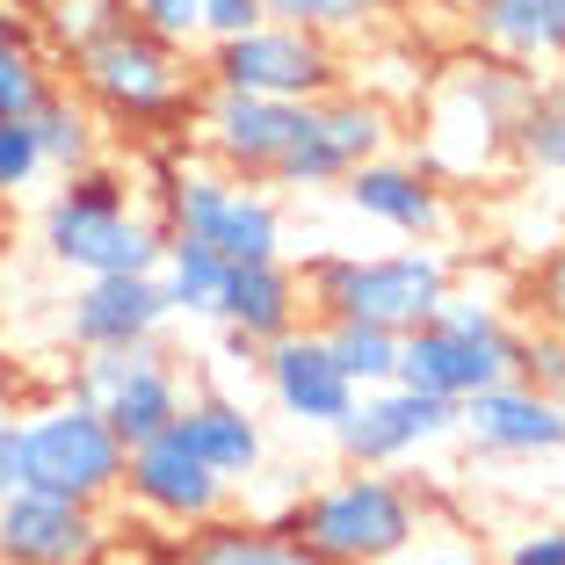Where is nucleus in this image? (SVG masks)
<instances>
[{"label": "nucleus", "mask_w": 565, "mask_h": 565, "mask_svg": "<svg viewBox=\"0 0 565 565\" xmlns=\"http://www.w3.org/2000/svg\"><path fill=\"white\" fill-rule=\"evenodd\" d=\"M449 282H457L449 254L435 239H420V247H392V254H327V262L305 268V298L327 319H370V327L406 333L420 319H435Z\"/></svg>", "instance_id": "1"}, {"label": "nucleus", "mask_w": 565, "mask_h": 565, "mask_svg": "<svg viewBox=\"0 0 565 565\" xmlns=\"http://www.w3.org/2000/svg\"><path fill=\"white\" fill-rule=\"evenodd\" d=\"M44 247L73 276H152L167 247V225H152L146 211L124 203V189L95 167L66 174V196L44 203Z\"/></svg>", "instance_id": "2"}, {"label": "nucleus", "mask_w": 565, "mask_h": 565, "mask_svg": "<svg viewBox=\"0 0 565 565\" xmlns=\"http://www.w3.org/2000/svg\"><path fill=\"white\" fill-rule=\"evenodd\" d=\"M15 486L81 500V508H102L109 493H124V443H117V428H109L81 392L58 399V406H44V414H30V420H15Z\"/></svg>", "instance_id": "3"}, {"label": "nucleus", "mask_w": 565, "mask_h": 565, "mask_svg": "<svg viewBox=\"0 0 565 565\" xmlns=\"http://www.w3.org/2000/svg\"><path fill=\"white\" fill-rule=\"evenodd\" d=\"M298 536L333 565H377L420 536V500L399 471H349L298 508Z\"/></svg>", "instance_id": "4"}, {"label": "nucleus", "mask_w": 565, "mask_h": 565, "mask_svg": "<svg viewBox=\"0 0 565 565\" xmlns=\"http://www.w3.org/2000/svg\"><path fill=\"white\" fill-rule=\"evenodd\" d=\"M73 73H81V95L102 102L109 117L124 124H174L189 109V73H182V51L152 36L146 22H109L102 36H87L73 51Z\"/></svg>", "instance_id": "5"}, {"label": "nucleus", "mask_w": 565, "mask_h": 565, "mask_svg": "<svg viewBox=\"0 0 565 565\" xmlns=\"http://www.w3.org/2000/svg\"><path fill=\"white\" fill-rule=\"evenodd\" d=\"M87 406H95L117 443H152V435L174 428L182 414V377L160 355V341H131V349H81V377H73Z\"/></svg>", "instance_id": "6"}, {"label": "nucleus", "mask_w": 565, "mask_h": 565, "mask_svg": "<svg viewBox=\"0 0 565 565\" xmlns=\"http://www.w3.org/2000/svg\"><path fill=\"white\" fill-rule=\"evenodd\" d=\"M327 435H333V449H341L355 471H399L406 457H420V449H435V443L457 435V406L392 377V384L355 392L349 414L333 420Z\"/></svg>", "instance_id": "7"}, {"label": "nucleus", "mask_w": 565, "mask_h": 565, "mask_svg": "<svg viewBox=\"0 0 565 565\" xmlns=\"http://www.w3.org/2000/svg\"><path fill=\"white\" fill-rule=\"evenodd\" d=\"M211 87H239V95H276V102H319L341 87V58L327 36L290 30V22H254L247 36L211 44Z\"/></svg>", "instance_id": "8"}, {"label": "nucleus", "mask_w": 565, "mask_h": 565, "mask_svg": "<svg viewBox=\"0 0 565 565\" xmlns=\"http://www.w3.org/2000/svg\"><path fill=\"white\" fill-rule=\"evenodd\" d=\"M392 152V109L377 95H349V87H327L319 102H305V131L298 146L276 160L268 182L276 189H333L349 167Z\"/></svg>", "instance_id": "9"}, {"label": "nucleus", "mask_w": 565, "mask_h": 565, "mask_svg": "<svg viewBox=\"0 0 565 565\" xmlns=\"http://www.w3.org/2000/svg\"><path fill=\"white\" fill-rule=\"evenodd\" d=\"M167 233L203 239L225 262H276L282 254V211L254 182L225 174V167H189L174 182V225Z\"/></svg>", "instance_id": "10"}, {"label": "nucleus", "mask_w": 565, "mask_h": 565, "mask_svg": "<svg viewBox=\"0 0 565 565\" xmlns=\"http://www.w3.org/2000/svg\"><path fill=\"white\" fill-rule=\"evenodd\" d=\"M124 493H131L146 515L174 522V530H203V522H217L225 508H233V486L217 479L174 428L124 449Z\"/></svg>", "instance_id": "11"}, {"label": "nucleus", "mask_w": 565, "mask_h": 565, "mask_svg": "<svg viewBox=\"0 0 565 565\" xmlns=\"http://www.w3.org/2000/svg\"><path fill=\"white\" fill-rule=\"evenodd\" d=\"M203 152L239 182H268L276 160L298 146L305 131V102H276V95H239V87H211L203 95Z\"/></svg>", "instance_id": "12"}, {"label": "nucleus", "mask_w": 565, "mask_h": 565, "mask_svg": "<svg viewBox=\"0 0 565 565\" xmlns=\"http://www.w3.org/2000/svg\"><path fill=\"white\" fill-rule=\"evenodd\" d=\"M515 377V333H457L443 319H420V327L399 333V384L414 392H435V399H471L486 384Z\"/></svg>", "instance_id": "13"}, {"label": "nucleus", "mask_w": 565, "mask_h": 565, "mask_svg": "<svg viewBox=\"0 0 565 565\" xmlns=\"http://www.w3.org/2000/svg\"><path fill=\"white\" fill-rule=\"evenodd\" d=\"M457 435L486 457H515V465H536V457H565V414L551 392L522 377H500L471 399H457Z\"/></svg>", "instance_id": "14"}, {"label": "nucleus", "mask_w": 565, "mask_h": 565, "mask_svg": "<svg viewBox=\"0 0 565 565\" xmlns=\"http://www.w3.org/2000/svg\"><path fill=\"white\" fill-rule=\"evenodd\" d=\"M102 558V522L95 508L36 486L0 493V565H95Z\"/></svg>", "instance_id": "15"}, {"label": "nucleus", "mask_w": 565, "mask_h": 565, "mask_svg": "<svg viewBox=\"0 0 565 565\" xmlns=\"http://www.w3.org/2000/svg\"><path fill=\"white\" fill-rule=\"evenodd\" d=\"M254 370H262V384H268V406H276L290 428H333L355 399V384L341 377L327 333H312V327H290L282 341H268Z\"/></svg>", "instance_id": "16"}, {"label": "nucleus", "mask_w": 565, "mask_h": 565, "mask_svg": "<svg viewBox=\"0 0 565 565\" xmlns=\"http://www.w3.org/2000/svg\"><path fill=\"white\" fill-rule=\"evenodd\" d=\"M333 189H341V203L355 217H370V225H384V233H399V239H443V225H449V203L420 160L377 152V160L349 167Z\"/></svg>", "instance_id": "17"}, {"label": "nucleus", "mask_w": 565, "mask_h": 565, "mask_svg": "<svg viewBox=\"0 0 565 565\" xmlns=\"http://www.w3.org/2000/svg\"><path fill=\"white\" fill-rule=\"evenodd\" d=\"M174 319L160 276H87L66 305L73 349H131V341H160V327Z\"/></svg>", "instance_id": "18"}, {"label": "nucleus", "mask_w": 565, "mask_h": 565, "mask_svg": "<svg viewBox=\"0 0 565 565\" xmlns=\"http://www.w3.org/2000/svg\"><path fill=\"white\" fill-rule=\"evenodd\" d=\"M217 327L239 333V341H254V349H268V341H282V333L305 319V282L298 268L282 262H233L225 268V290H217Z\"/></svg>", "instance_id": "19"}, {"label": "nucleus", "mask_w": 565, "mask_h": 565, "mask_svg": "<svg viewBox=\"0 0 565 565\" xmlns=\"http://www.w3.org/2000/svg\"><path fill=\"white\" fill-rule=\"evenodd\" d=\"M174 435H182V443L196 449L225 486L262 479V465H268V435H262V420L247 414V399H217V392H211V399H182Z\"/></svg>", "instance_id": "20"}, {"label": "nucleus", "mask_w": 565, "mask_h": 565, "mask_svg": "<svg viewBox=\"0 0 565 565\" xmlns=\"http://www.w3.org/2000/svg\"><path fill=\"white\" fill-rule=\"evenodd\" d=\"M174 565H333V558H319L312 544L298 536V522H203L196 530V544L182 551Z\"/></svg>", "instance_id": "21"}, {"label": "nucleus", "mask_w": 565, "mask_h": 565, "mask_svg": "<svg viewBox=\"0 0 565 565\" xmlns=\"http://www.w3.org/2000/svg\"><path fill=\"white\" fill-rule=\"evenodd\" d=\"M479 44L500 51L508 66H551V58H565V22L551 15L544 0H493V8H479Z\"/></svg>", "instance_id": "22"}, {"label": "nucleus", "mask_w": 565, "mask_h": 565, "mask_svg": "<svg viewBox=\"0 0 565 565\" xmlns=\"http://www.w3.org/2000/svg\"><path fill=\"white\" fill-rule=\"evenodd\" d=\"M225 254L217 247H203V239H182V233H167V247H160V290H167V305H174V319H211L217 312V290H225Z\"/></svg>", "instance_id": "23"}, {"label": "nucleus", "mask_w": 565, "mask_h": 565, "mask_svg": "<svg viewBox=\"0 0 565 565\" xmlns=\"http://www.w3.org/2000/svg\"><path fill=\"white\" fill-rule=\"evenodd\" d=\"M30 131H36V146H44V167H58V174H81V167L102 160L95 109H87L81 95H66V87H51L30 109Z\"/></svg>", "instance_id": "24"}, {"label": "nucleus", "mask_w": 565, "mask_h": 565, "mask_svg": "<svg viewBox=\"0 0 565 565\" xmlns=\"http://www.w3.org/2000/svg\"><path fill=\"white\" fill-rule=\"evenodd\" d=\"M319 333H327L333 363H341V377H349L355 392L399 377V333H392V327H370V319H327Z\"/></svg>", "instance_id": "25"}, {"label": "nucleus", "mask_w": 565, "mask_h": 565, "mask_svg": "<svg viewBox=\"0 0 565 565\" xmlns=\"http://www.w3.org/2000/svg\"><path fill=\"white\" fill-rule=\"evenodd\" d=\"M515 152L536 174H565V87H530L515 117Z\"/></svg>", "instance_id": "26"}, {"label": "nucleus", "mask_w": 565, "mask_h": 565, "mask_svg": "<svg viewBox=\"0 0 565 565\" xmlns=\"http://www.w3.org/2000/svg\"><path fill=\"white\" fill-rule=\"evenodd\" d=\"M268 8V22H290V30H312V36H355V30H370L377 15H392L399 0H262Z\"/></svg>", "instance_id": "27"}, {"label": "nucleus", "mask_w": 565, "mask_h": 565, "mask_svg": "<svg viewBox=\"0 0 565 565\" xmlns=\"http://www.w3.org/2000/svg\"><path fill=\"white\" fill-rule=\"evenodd\" d=\"M44 95H51V73H44V58L30 51V36L0 44V124H8V117H30Z\"/></svg>", "instance_id": "28"}, {"label": "nucleus", "mask_w": 565, "mask_h": 565, "mask_svg": "<svg viewBox=\"0 0 565 565\" xmlns=\"http://www.w3.org/2000/svg\"><path fill=\"white\" fill-rule=\"evenodd\" d=\"M44 174H51V167H44V146H36L30 117H8V124H0V203L30 196Z\"/></svg>", "instance_id": "29"}, {"label": "nucleus", "mask_w": 565, "mask_h": 565, "mask_svg": "<svg viewBox=\"0 0 565 565\" xmlns=\"http://www.w3.org/2000/svg\"><path fill=\"white\" fill-rule=\"evenodd\" d=\"M515 377L536 384V392H551V399L565 392V333L558 327H544V319H536V327L515 333Z\"/></svg>", "instance_id": "30"}, {"label": "nucleus", "mask_w": 565, "mask_h": 565, "mask_svg": "<svg viewBox=\"0 0 565 565\" xmlns=\"http://www.w3.org/2000/svg\"><path fill=\"white\" fill-rule=\"evenodd\" d=\"M124 8H131V22H146L167 44H196L203 36V0H124Z\"/></svg>", "instance_id": "31"}, {"label": "nucleus", "mask_w": 565, "mask_h": 565, "mask_svg": "<svg viewBox=\"0 0 565 565\" xmlns=\"http://www.w3.org/2000/svg\"><path fill=\"white\" fill-rule=\"evenodd\" d=\"M493 565H565V515L558 522H536V530L508 536V551H500Z\"/></svg>", "instance_id": "32"}, {"label": "nucleus", "mask_w": 565, "mask_h": 565, "mask_svg": "<svg viewBox=\"0 0 565 565\" xmlns=\"http://www.w3.org/2000/svg\"><path fill=\"white\" fill-rule=\"evenodd\" d=\"M254 22H268V8H262V0H203V44L247 36Z\"/></svg>", "instance_id": "33"}, {"label": "nucleus", "mask_w": 565, "mask_h": 565, "mask_svg": "<svg viewBox=\"0 0 565 565\" xmlns=\"http://www.w3.org/2000/svg\"><path fill=\"white\" fill-rule=\"evenodd\" d=\"M536 319L565 333V247H551V262L536 268Z\"/></svg>", "instance_id": "34"}, {"label": "nucleus", "mask_w": 565, "mask_h": 565, "mask_svg": "<svg viewBox=\"0 0 565 565\" xmlns=\"http://www.w3.org/2000/svg\"><path fill=\"white\" fill-rule=\"evenodd\" d=\"M377 565H493L486 551H435V544H406V551H392V558H377Z\"/></svg>", "instance_id": "35"}, {"label": "nucleus", "mask_w": 565, "mask_h": 565, "mask_svg": "<svg viewBox=\"0 0 565 565\" xmlns=\"http://www.w3.org/2000/svg\"><path fill=\"white\" fill-rule=\"evenodd\" d=\"M15 486V420H0V493Z\"/></svg>", "instance_id": "36"}, {"label": "nucleus", "mask_w": 565, "mask_h": 565, "mask_svg": "<svg viewBox=\"0 0 565 565\" xmlns=\"http://www.w3.org/2000/svg\"><path fill=\"white\" fill-rule=\"evenodd\" d=\"M22 36V15H15V0H0V44H15Z\"/></svg>", "instance_id": "37"}, {"label": "nucleus", "mask_w": 565, "mask_h": 565, "mask_svg": "<svg viewBox=\"0 0 565 565\" xmlns=\"http://www.w3.org/2000/svg\"><path fill=\"white\" fill-rule=\"evenodd\" d=\"M457 8H465V15H479V8H493V0H457Z\"/></svg>", "instance_id": "38"}, {"label": "nucleus", "mask_w": 565, "mask_h": 565, "mask_svg": "<svg viewBox=\"0 0 565 565\" xmlns=\"http://www.w3.org/2000/svg\"><path fill=\"white\" fill-rule=\"evenodd\" d=\"M544 8H551V15H558V22H565V0H544Z\"/></svg>", "instance_id": "39"}, {"label": "nucleus", "mask_w": 565, "mask_h": 565, "mask_svg": "<svg viewBox=\"0 0 565 565\" xmlns=\"http://www.w3.org/2000/svg\"><path fill=\"white\" fill-rule=\"evenodd\" d=\"M558 515H565V479H558Z\"/></svg>", "instance_id": "40"}, {"label": "nucleus", "mask_w": 565, "mask_h": 565, "mask_svg": "<svg viewBox=\"0 0 565 565\" xmlns=\"http://www.w3.org/2000/svg\"><path fill=\"white\" fill-rule=\"evenodd\" d=\"M558 414H565V392H558Z\"/></svg>", "instance_id": "41"}]
</instances>
